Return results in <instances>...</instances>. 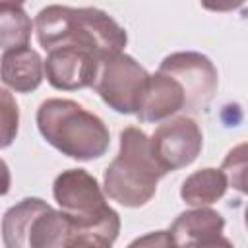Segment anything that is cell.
<instances>
[{
	"label": "cell",
	"mask_w": 248,
	"mask_h": 248,
	"mask_svg": "<svg viewBox=\"0 0 248 248\" xmlns=\"http://www.w3.org/2000/svg\"><path fill=\"white\" fill-rule=\"evenodd\" d=\"M159 72H165L180 81L188 114L205 112L217 93L219 74L215 64L202 52L196 50H180L163 58L159 64Z\"/></svg>",
	"instance_id": "obj_7"
},
{
	"label": "cell",
	"mask_w": 248,
	"mask_h": 248,
	"mask_svg": "<svg viewBox=\"0 0 248 248\" xmlns=\"http://www.w3.org/2000/svg\"><path fill=\"white\" fill-rule=\"evenodd\" d=\"M101 58L91 50L78 46H58L48 50L45 60V78L58 91H78L93 87Z\"/></svg>",
	"instance_id": "obj_9"
},
{
	"label": "cell",
	"mask_w": 248,
	"mask_h": 248,
	"mask_svg": "<svg viewBox=\"0 0 248 248\" xmlns=\"http://www.w3.org/2000/svg\"><path fill=\"white\" fill-rule=\"evenodd\" d=\"M149 72L130 54L116 52L101 58L93 89L118 114H136Z\"/></svg>",
	"instance_id": "obj_6"
},
{
	"label": "cell",
	"mask_w": 248,
	"mask_h": 248,
	"mask_svg": "<svg viewBox=\"0 0 248 248\" xmlns=\"http://www.w3.org/2000/svg\"><path fill=\"white\" fill-rule=\"evenodd\" d=\"M244 227H246V231H248V205H246V209H244Z\"/></svg>",
	"instance_id": "obj_20"
},
{
	"label": "cell",
	"mask_w": 248,
	"mask_h": 248,
	"mask_svg": "<svg viewBox=\"0 0 248 248\" xmlns=\"http://www.w3.org/2000/svg\"><path fill=\"white\" fill-rule=\"evenodd\" d=\"M167 170L153 155L149 136L136 126H126L120 132L118 155L105 169L103 188L112 202L141 207L151 202Z\"/></svg>",
	"instance_id": "obj_4"
},
{
	"label": "cell",
	"mask_w": 248,
	"mask_h": 248,
	"mask_svg": "<svg viewBox=\"0 0 248 248\" xmlns=\"http://www.w3.org/2000/svg\"><path fill=\"white\" fill-rule=\"evenodd\" d=\"M6 248H62L76 246V225L60 207L41 198H23L2 217Z\"/></svg>",
	"instance_id": "obj_5"
},
{
	"label": "cell",
	"mask_w": 248,
	"mask_h": 248,
	"mask_svg": "<svg viewBox=\"0 0 248 248\" xmlns=\"http://www.w3.org/2000/svg\"><path fill=\"white\" fill-rule=\"evenodd\" d=\"M2 81L16 93L35 91L45 78V60L31 46L2 52Z\"/></svg>",
	"instance_id": "obj_12"
},
{
	"label": "cell",
	"mask_w": 248,
	"mask_h": 248,
	"mask_svg": "<svg viewBox=\"0 0 248 248\" xmlns=\"http://www.w3.org/2000/svg\"><path fill=\"white\" fill-rule=\"evenodd\" d=\"M54 202L76 225V246H112L120 232V215L107 203L105 188L85 169L62 170L52 184Z\"/></svg>",
	"instance_id": "obj_2"
},
{
	"label": "cell",
	"mask_w": 248,
	"mask_h": 248,
	"mask_svg": "<svg viewBox=\"0 0 248 248\" xmlns=\"http://www.w3.org/2000/svg\"><path fill=\"white\" fill-rule=\"evenodd\" d=\"M184 107H186V95L180 81L157 70L155 74H149L136 116L140 122L157 124L184 110Z\"/></svg>",
	"instance_id": "obj_11"
},
{
	"label": "cell",
	"mask_w": 248,
	"mask_h": 248,
	"mask_svg": "<svg viewBox=\"0 0 248 248\" xmlns=\"http://www.w3.org/2000/svg\"><path fill=\"white\" fill-rule=\"evenodd\" d=\"M227 188H229V180L225 170L215 167H205L186 176V180L180 186V198L192 207L211 205L225 196Z\"/></svg>",
	"instance_id": "obj_13"
},
{
	"label": "cell",
	"mask_w": 248,
	"mask_h": 248,
	"mask_svg": "<svg viewBox=\"0 0 248 248\" xmlns=\"http://www.w3.org/2000/svg\"><path fill=\"white\" fill-rule=\"evenodd\" d=\"M221 169L227 174L229 186L248 196V141H242L229 149L221 163Z\"/></svg>",
	"instance_id": "obj_15"
},
{
	"label": "cell",
	"mask_w": 248,
	"mask_h": 248,
	"mask_svg": "<svg viewBox=\"0 0 248 248\" xmlns=\"http://www.w3.org/2000/svg\"><path fill=\"white\" fill-rule=\"evenodd\" d=\"M33 21L21 6H0V45L2 50L29 46Z\"/></svg>",
	"instance_id": "obj_14"
},
{
	"label": "cell",
	"mask_w": 248,
	"mask_h": 248,
	"mask_svg": "<svg viewBox=\"0 0 248 248\" xmlns=\"http://www.w3.org/2000/svg\"><path fill=\"white\" fill-rule=\"evenodd\" d=\"M35 33L46 52L58 46H78L99 58L122 52L128 43L126 29L105 10L62 4H50L35 16Z\"/></svg>",
	"instance_id": "obj_1"
},
{
	"label": "cell",
	"mask_w": 248,
	"mask_h": 248,
	"mask_svg": "<svg viewBox=\"0 0 248 248\" xmlns=\"http://www.w3.org/2000/svg\"><path fill=\"white\" fill-rule=\"evenodd\" d=\"M149 140L155 159L167 172L192 165L203 147V134L190 116H170L163 120Z\"/></svg>",
	"instance_id": "obj_8"
},
{
	"label": "cell",
	"mask_w": 248,
	"mask_h": 248,
	"mask_svg": "<svg viewBox=\"0 0 248 248\" xmlns=\"http://www.w3.org/2000/svg\"><path fill=\"white\" fill-rule=\"evenodd\" d=\"M223 215L207 205H202L182 211L172 221L169 234L174 246H231V240L223 238Z\"/></svg>",
	"instance_id": "obj_10"
},
{
	"label": "cell",
	"mask_w": 248,
	"mask_h": 248,
	"mask_svg": "<svg viewBox=\"0 0 248 248\" xmlns=\"http://www.w3.org/2000/svg\"><path fill=\"white\" fill-rule=\"evenodd\" d=\"M246 0H200V4L209 10V12H219V14H225V12H234L238 8L244 6Z\"/></svg>",
	"instance_id": "obj_17"
},
{
	"label": "cell",
	"mask_w": 248,
	"mask_h": 248,
	"mask_svg": "<svg viewBox=\"0 0 248 248\" xmlns=\"http://www.w3.org/2000/svg\"><path fill=\"white\" fill-rule=\"evenodd\" d=\"M35 118L45 141L70 159L93 161L108 151L110 132L103 118L72 99L43 101Z\"/></svg>",
	"instance_id": "obj_3"
},
{
	"label": "cell",
	"mask_w": 248,
	"mask_h": 248,
	"mask_svg": "<svg viewBox=\"0 0 248 248\" xmlns=\"http://www.w3.org/2000/svg\"><path fill=\"white\" fill-rule=\"evenodd\" d=\"M2 110H0V118H2V149L10 147L12 141L17 136V124H19V110H17V103L14 101L12 93L8 89H2Z\"/></svg>",
	"instance_id": "obj_16"
},
{
	"label": "cell",
	"mask_w": 248,
	"mask_h": 248,
	"mask_svg": "<svg viewBox=\"0 0 248 248\" xmlns=\"http://www.w3.org/2000/svg\"><path fill=\"white\" fill-rule=\"evenodd\" d=\"M25 0H0V6H23Z\"/></svg>",
	"instance_id": "obj_19"
},
{
	"label": "cell",
	"mask_w": 248,
	"mask_h": 248,
	"mask_svg": "<svg viewBox=\"0 0 248 248\" xmlns=\"http://www.w3.org/2000/svg\"><path fill=\"white\" fill-rule=\"evenodd\" d=\"M138 244H159V246H169V244H172V240H170L169 231H157V232H151V234H147V236H143V238L134 240L130 246H138Z\"/></svg>",
	"instance_id": "obj_18"
}]
</instances>
